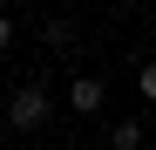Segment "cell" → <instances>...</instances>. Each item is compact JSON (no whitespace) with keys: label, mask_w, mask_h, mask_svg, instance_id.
<instances>
[{"label":"cell","mask_w":156,"mask_h":150,"mask_svg":"<svg viewBox=\"0 0 156 150\" xmlns=\"http://www.w3.org/2000/svg\"><path fill=\"white\" fill-rule=\"evenodd\" d=\"M41 123H48V89H41V75H34L27 89H14V103H7V130L27 137V130H41Z\"/></svg>","instance_id":"cell-1"},{"label":"cell","mask_w":156,"mask_h":150,"mask_svg":"<svg viewBox=\"0 0 156 150\" xmlns=\"http://www.w3.org/2000/svg\"><path fill=\"white\" fill-rule=\"evenodd\" d=\"M102 103H109V89H102V82H95V75H82V82H75V89H68V109H82V116H95Z\"/></svg>","instance_id":"cell-2"},{"label":"cell","mask_w":156,"mask_h":150,"mask_svg":"<svg viewBox=\"0 0 156 150\" xmlns=\"http://www.w3.org/2000/svg\"><path fill=\"white\" fill-rule=\"evenodd\" d=\"M109 143H115V150H136V143H143V123H115Z\"/></svg>","instance_id":"cell-3"},{"label":"cell","mask_w":156,"mask_h":150,"mask_svg":"<svg viewBox=\"0 0 156 150\" xmlns=\"http://www.w3.org/2000/svg\"><path fill=\"white\" fill-rule=\"evenodd\" d=\"M41 41H48V48H68V41H75V28H68V21H48Z\"/></svg>","instance_id":"cell-4"},{"label":"cell","mask_w":156,"mask_h":150,"mask_svg":"<svg viewBox=\"0 0 156 150\" xmlns=\"http://www.w3.org/2000/svg\"><path fill=\"white\" fill-rule=\"evenodd\" d=\"M136 82H143V96L156 103V62H143V68H136Z\"/></svg>","instance_id":"cell-5"},{"label":"cell","mask_w":156,"mask_h":150,"mask_svg":"<svg viewBox=\"0 0 156 150\" xmlns=\"http://www.w3.org/2000/svg\"><path fill=\"white\" fill-rule=\"evenodd\" d=\"M7 48H14V21L0 14V55H7Z\"/></svg>","instance_id":"cell-6"}]
</instances>
